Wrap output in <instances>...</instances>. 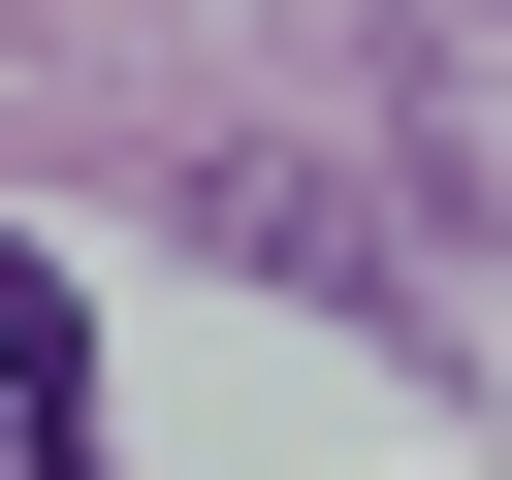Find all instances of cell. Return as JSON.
Here are the masks:
<instances>
[{"instance_id":"1","label":"cell","mask_w":512,"mask_h":480,"mask_svg":"<svg viewBox=\"0 0 512 480\" xmlns=\"http://www.w3.org/2000/svg\"><path fill=\"white\" fill-rule=\"evenodd\" d=\"M0 480H96V320H64L32 224H0Z\"/></svg>"}]
</instances>
